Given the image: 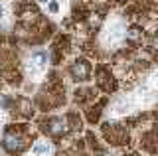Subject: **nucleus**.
<instances>
[{
    "instance_id": "obj_3",
    "label": "nucleus",
    "mask_w": 158,
    "mask_h": 156,
    "mask_svg": "<svg viewBox=\"0 0 158 156\" xmlns=\"http://www.w3.org/2000/svg\"><path fill=\"white\" fill-rule=\"evenodd\" d=\"M67 130V125L63 119H52L49 121V133L52 134H63Z\"/></svg>"
},
{
    "instance_id": "obj_2",
    "label": "nucleus",
    "mask_w": 158,
    "mask_h": 156,
    "mask_svg": "<svg viewBox=\"0 0 158 156\" xmlns=\"http://www.w3.org/2000/svg\"><path fill=\"white\" fill-rule=\"evenodd\" d=\"M71 75L75 77V79H87L89 77V63L87 61H75L71 65Z\"/></svg>"
},
{
    "instance_id": "obj_1",
    "label": "nucleus",
    "mask_w": 158,
    "mask_h": 156,
    "mask_svg": "<svg viewBox=\"0 0 158 156\" xmlns=\"http://www.w3.org/2000/svg\"><path fill=\"white\" fill-rule=\"evenodd\" d=\"M24 144H26V140H24V136L20 133H14V130H8L6 134H4V146L10 150V152H16V150H22Z\"/></svg>"
},
{
    "instance_id": "obj_5",
    "label": "nucleus",
    "mask_w": 158,
    "mask_h": 156,
    "mask_svg": "<svg viewBox=\"0 0 158 156\" xmlns=\"http://www.w3.org/2000/svg\"><path fill=\"white\" fill-rule=\"evenodd\" d=\"M46 150H48V146H36V152H46Z\"/></svg>"
},
{
    "instance_id": "obj_4",
    "label": "nucleus",
    "mask_w": 158,
    "mask_h": 156,
    "mask_svg": "<svg viewBox=\"0 0 158 156\" xmlns=\"http://www.w3.org/2000/svg\"><path fill=\"white\" fill-rule=\"evenodd\" d=\"M150 47H152V50H154V51L158 53V36H154V38H152V42H150Z\"/></svg>"
},
{
    "instance_id": "obj_6",
    "label": "nucleus",
    "mask_w": 158,
    "mask_h": 156,
    "mask_svg": "<svg viewBox=\"0 0 158 156\" xmlns=\"http://www.w3.org/2000/svg\"><path fill=\"white\" fill-rule=\"evenodd\" d=\"M101 156H107V154H101Z\"/></svg>"
}]
</instances>
